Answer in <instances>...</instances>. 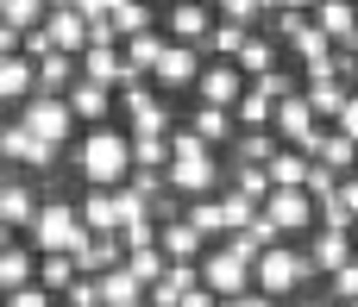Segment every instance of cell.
I'll list each match as a JSON object with an SVG mask.
<instances>
[{
  "mask_svg": "<svg viewBox=\"0 0 358 307\" xmlns=\"http://www.w3.org/2000/svg\"><path fill=\"white\" fill-rule=\"evenodd\" d=\"M308 19L334 38V50H358V0H315Z\"/></svg>",
  "mask_w": 358,
  "mask_h": 307,
  "instance_id": "8fae6325",
  "label": "cell"
},
{
  "mask_svg": "<svg viewBox=\"0 0 358 307\" xmlns=\"http://www.w3.org/2000/svg\"><path fill=\"white\" fill-rule=\"evenodd\" d=\"M0 163H6V151H0Z\"/></svg>",
  "mask_w": 358,
  "mask_h": 307,
  "instance_id": "db71d44e",
  "label": "cell"
},
{
  "mask_svg": "<svg viewBox=\"0 0 358 307\" xmlns=\"http://www.w3.org/2000/svg\"><path fill=\"white\" fill-rule=\"evenodd\" d=\"M164 31H170V44H201V38L214 31V13H208L201 0H176V6L164 13Z\"/></svg>",
  "mask_w": 358,
  "mask_h": 307,
  "instance_id": "5bb4252c",
  "label": "cell"
},
{
  "mask_svg": "<svg viewBox=\"0 0 358 307\" xmlns=\"http://www.w3.org/2000/svg\"><path fill=\"white\" fill-rule=\"evenodd\" d=\"M271 13H277V0H227V6H220V19H233V25H245V31H252L258 19H271Z\"/></svg>",
  "mask_w": 358,
  "mask_h": 307,
  "instance_id": "f35d334b",
  "label": "cell"
},
{
  "mask_svg": "<svg viewBox=\"0 0 358 307\" xmlns=\"http://www.w3.org/2000/svg\"><path fill=\"white\" fill-rule=\"evenodd\" d=\"M220 307H277L264 289H245V295H233V301H220Z\"/></svg>",
  "mask_w": 358,
  "mask_h": 307,
  "instance_id": "bcb514c9",
  "label": "cell"
},
{
  "mask_svg": "<svg viewBox=\"0 0 358 307\" xmlns=\"http://www.w3.org/2000/svg\"><path fill=\"white\" fill-rule=\"evenodd\" d=\"M19 126L31 132V138H44V144H69V132H76V113H69V100L63 94H31L25 107H19Z\"/></svg>",
  "mask_w": 358,
  "mask_h": 307,
  "instance_id": "5b68a950",
  "label": "cell"
},
{
  "mask_svg": "<svg viewBox=\"0 0 358 307\" xmlns=\"http://www.w3.org/2000/svg\"><path fill=\"white\" fill-rule=\"evenodd\" d=\"M76 276H82V270H76V257H69V251H50V257H38V289L63 295V289H69Z\"/></svg>",
  "mask_w": 358,
  "mask_h": 307,
  "instance_id": "d6a6232c",
  "label": "cell"
},
{
  "mask_svg": "<svg viewBox=\"0 0 358 307\" xmlns=\"http://www.w3.org/2000/svg\"><path fill=\"white\" fill-rule=\"evenodd\" d=\"M44 31H50V44H57L63 57H82V50H88V19H82L76 6H50V13H44Z\"/></svg>",
  "mask_w": 358,
  "mask_h": 307,
  "instance_id": "2e32d148",
  "label": "cell"
},
{
  "mask_svg": "<svg viewBox=\"0 0 358 307\" xmlns=\"http://www.w3.org/2000/svg\"><path fill=\"white\" fill-rule=\"evenodd\" d=\"M31 82H38V69L25 57H0V100L6 107H25L31 100Z\"/></svg>",
  "mask_w": 358,
  "mask_h": 307,
  "instance_id": "44dd1931",
  "label": "cell"
},
{
  "mask_svg": "<svg viewBox=\"0 0 358 307\" xmlns=\"http://www.w3.org/2000/svg\"><path fill=\"white\" fill-rule=\"evenodd\" d=\"M57 307H101V283H94V276H76V283L57 295Z\"/></svg>",
  "mask_w": 358,
  "mask_h": 307,
  "instance_id": "60d3db41",
  "label": "cell"
},
{
  "mask_svg": "<svg viewBox=\"0 0 358 307\" xmlns=\"http://www.w3.org/2000/svg\"><path fill=\"white\" fill-rule=\"evenodd\" d=\"M220 201H227V232H239V226L258 220V201H245V195H220Z\"/></svg>",
  "mask_w": 358,
  "mask_h": 307,
  "instance_id": "7bdbcfd3",
  "label": "cell"
},
{
  "mask_svg": "<svg viewBox=\"0 0 358 307\" xmlns=\"http://www.w3.org/2000/svg\"><path fill=\"white\" fill-rule=\"evenodd\" d=\"M76 75L94 82V88H120V50H94V44H88V50L76 57Z\"/></svg>",
  "mask_w": 358,
  "mask_h": 307,
  "instance_id": "cb8c5ba5",
  "label": "cell"
},
{
  "mask_svg": "<svg viewBox=\"0 0 358 307\" xmlns=\"http://www.w3.org/2000/svg\"><path fill=\"white\" fill-rule=\"evenodd\" d=\"M69 257H76V270H82V276H107V270H120V264H126V245H120V232H88Z\"/></svg>",
  "mask_w": 358,
  "mask_h": 307,
  "instance_id": "7c38bea8",
  "label": "cell"
},
{
  "mask_svg": "<svg viewBox=\"0 0 358 307\" xmlns=\"http://www.w3.org/2000/svg\"><path fill=\"white\" fill-rule=\"evenodd\" d=\"M308 163H321V170H334V176H346V170L358 163V144H352V138H340L334 126H321V132L308 138Z\"/></svg>",
  "mask_w": 358,
  "mask_h": 307,
  "instance_id": "e0dca14e",
  "label": "cell"
},
{
  "mask_svg": "<svg viewBox=\"0 0 358 307\" xmlns=\"http://www.w3.org/2000/svg\"><path fill=\"white\" fill-rule=\"evenodd\" d=\"M132 163L138 170H170V138H132Z\"/></svg>",
  "mask_w": 358,
  "mask_h": 307,
  "instance_id": "ab89813d",
  "label": "cell"
},
{
  "mask_svg": "<svg viewBox=\"0 0 358 307\" xmlns=\"http://www.w3.org/2000/svg\"><path fill=\"white\" fill-rule=\"evenodd\" d=\"M271 113H277V100H264V94L245 82V94H239V107H233V132H264Z\"/></svg>",
  "mask_w": 358,
  "mask_h": 307,
  "instance_id": "4316f807",
  "label": "cell"
},
{
  "mask_svg": "<svg viewBox=\"0 0 358 307\" xmlns=\"http://www.w3.org/2000/svg\"><path fill=\"white\" fill-rule=\"evenodd\" d=\"M315 276V264H308V251H296L289 239H277L271 251H258V264H252V283L277 301V295H296L302 283Z\"/></svg>",
  "mask_w": 358,
  "mask_h": 307,
  "instance_id": "277c9868",
  "label": "cell"
},
{
  "mask_svg": "<svg viewBox=\"0 0 358 307\" xmlns=\"http://www.w3.org/2000/svg\"><path fill=\"white\" fill-rule=\"evenodd\" d=\"M264 176H271V188H302V182H308V151H289V144H283V151L264 163Z\"/></svg>",
  "mask_w": 358,
  "mask_h": 307,
  "instance_id": "f1b7e54d",
  "label": "cell"
},
{
  "mask_svg": "<svg viewBox=\"0 0 358 307\" xmlns=\"http://www.w3.org/2000/svg\"><path fill=\"white\" fill-rule=\"evenodd\" d=\"M195 94H201V107H239V94H245V75L233 69V63H208L201 69V82H195Z\"/></svg>",
  "mask_w": 358,
  "mask_h": 307,
  "instance_id": "4fadbf2b",
  "label": "cell"
},
{
  "mask_svg": "<svg viewBox=\"0 0 358 307\" xmlns=\"http://www.w3.org/2000/svg\"><path fill=\"white\" fill-rule=\"evenodd\" d=\"M233 195H245V201H258V207H264V195H271L264 163H233Z\"/></svg>",
  "mask_w": 358,
  "mask_h": 307,
  "instance_id": "e575fe53",
  "label": "cell"
},
{
  "mask_svg": "<svg viewBox=\"0 0 358 307\" xmlns=\"http://www.w3.org/2000/svg\"><path fill=\"white\" fill-rule=\"evenodd\" d=\"M245 38H252V31H245V25H233V19H220V13H214V31H208V38H201V50H208V57H214V63H233V57H239V50H245Z\"/></svg>",
  "mask_w": 358,
  "mask_h": 307,
  "instance_id": "603a6c76",
  "label": "cell"
},
{
  "mask_svg": "<svg viewBox=\"0 0 358 307\" xmlns=\"http://www.w3.org/2000/svg\"><path fill=\"white\" fill-rule=\"evenodd\" d=\"M277 6H289V13H315V0H277Z\"/></svg>",
  "mask_w": 358,
  "mask_h": 307,
  "instance_id": "c3c4849f",
  "label": "cell"
},
{
  "mask_svg": "<svg viewBox=\"0 0 358 307\" xmlns=\"http://www.w3.org/2000/svg\"><path fill=\"white\" fill-rule=\"evenodd\" d=\"M126 270H132V276H138V283L151 289V283H157V276L170 270V257H164L157 245H151V251H126Z\"/></svg>",
  "mask_w": 358,
  "mask_h": 307,
  "instance_id": "74e56055",
  "label": "cell"
},
{
  "mask_svg": "<svg viewBox=\"0 0 358 307\" xmlns=\"http://www.w3.org/2000/svg\"><path fill=\"white\" fill-rule=\"evenodd\" d=\"M126 188H132V195H138V201L151 207L157 195H170V176H164V170H138V163H132V176H126Z\"/></svg>",
  "mask_w": 358,
  "mask_h": 307,
  "instance_id": "8d00e7d4",
  "label": "cell"
},
{
  "mask_svg": "<svg viewBox=\"0 0 358 307\" xmlns=\"http://www.w3.org/2000/svg\"><path fill=\"white\" fill-rule=\"evenodd\" d=\"M82 239H88V226H82L76 201H63V195L38 201V220H31V251H38V257H50V251H76Z\"/></svg>",
  "mask_w": 358,
  "mask_h": 307,
  "instance_id": "3957f363",
  "label": "cell"
},
{
  "mask_svg": "<svg viewBox=\"0 0 358 307\" xmlns=\"http://www.w3.org/2000/svg\"><path fill=\"white\" fill-rule=\"evenodd\" d=\"M283 144H277V132L264 126V132H233V163H271Z\"/></svg>",
  "mask_w": 358,
  "mask_h": 307,
  "instance_id": "1f68e13d",
  "label": "cell"
},
{
  "mask_svg": "<svg viewBox=\"0 0 358 307\" xmlns=\"http://www.w3.org/2000/svg\"><path fill=\"white\" fill-rule=\"evenodd\" d=\"M271 132H277V144H289V151H308V138L321 132V119H315V107H308L302 94H289V100H277V113H271Z\"/></svg>",
  "mask_w": 358,
  "mask_h": 307,
  "instance_id": "30bf717a",
  "label": "cell"
},
{
  "mask_svg": "<svg viewBox=\"0 0 358 307\" xmlns=\"http://www.w3.org/2000/svg\"><path fill=\"white\" fill-rule=\"evenodd\" d=\"M302 100L315 107L321 126H334V113L346 107V88H340V82H315V75H302Z\"/></svg>",
  "mask_w": 358,
  "mask_h": 307,
  "instance_id": "484cf974",
  "label": "cell"
},
{
  "mask_svg": "<svg viewBox=\"0 0 358 307\" xmlns=\"http://www.w3.org/2000/svg\"><path fill=\"white\" fill-rule=\"evenodd\" d=\"M0 220H6L13 232H19V226L31 232V220H38V188H31V182H6V176H0Z\"/></svg>",
  "mask_w": 358,
  "mask_h": 307,
  "instance_id": "ac0fdd59",
  "label": "cell"
},
{
  "mask_svg": "<svg viewBox=\"0 0 358 307\" xmlns=\"http://www.w3.org/2000/svg\"><path fill=\"white\" fill-rule=\"evenodd\" d=\"M176 307H220V295H208V289H189Z\"/></svg>",
  "mask_w": 358,
  "mask_h": 307,
  "instance_id": "7dc6e473",
  "label": "cell"
},
{
  "mask_svg": "<svg viewBox=\"0 0 358 307\" xmlns=\"http://www.w3.org/2000/svg\"><path fill=\"white\" fill-rule=\"evenodd\" d=\"M0 6H6V0H0Z\"/></svg>",
  "mask_w": 358,
  "mask_h": 307,
  "instance_id": "9f6ffc18",
  "label": "cell"
},
{
  "mask_svg": "<svg viewBox=\"0 0 358 307\" xmlns=\"http://www.w3.org/2000/svg\"><path fill=\"white\" fill-rule=\"evenodd\" d=\"M25 283H38V257H31L25 245H6V251H0V289L13 295V289H25Z\"/></svg>",
  "mask_w": 358,
  "mask_h": 307,
  "instance_id": "4dcf8cb0",
  "label": "cell"
},
{
  "mask_svg": "<svg viewBox=\"0 0 358 307\" xmlns=\"http://www.w3.org/2000/svg\"><path fill=\"white\" fill-rule=\"evenodd\" d=\"M189 132L214 151V144H227V138H233V113H227V107H195V113H189Z\"/></svg>",
  "mask_w": 358,
  "mask_h": 307,
  "instance_id": "83f0119b",
  "label": "cell"
},
{
  "mask_svg": "<svg viewBox=\"0 0 358 307\" xmlns=\"http://www.w3.org/2000/svg\"><path fill=\"white\" fill-rule=\"evenodd\" d=\"M170 188L182 195V201H201V195H214V182H220V157L189 132V126H176L170 132Z\"/></svg>",
  "mask_w": 358,
  "mask_h": 307,
  "instance_id": "7a4b0ae2",
  "label": "cell"
},
{
  "mask_svg": "<svg viewBox=\"0 0 358 307\" xmlns=\"http://www.w3.org/2000/svg\"><path fill=\"white\" fill-rule=\"evenodd\" d=\"M264 220L277 226V239L308 232V226H315V201H308V188H271V195H264Z\"/></svg>",
  "mask_w": 358,
  "mask_h": 307,
  "instance_id": "ba28073f",
  "label": "cell"
},
{
  "mask_svg": "<svg viewBox=\"0 0 358 307\" xmlns=\"http://www.w3.org/2000/svg\"><path fill=\"white\" fill-rule=\"evenodd\" d=\"M201 69H208V50H201V44H170V50L157 57L151 82H157L164 94H176V88H195V82H201Z\"/></svg>",
  "mask_w": 358,
  "mask_h": 307,
  "instance_id": "52a82bcc",
  "label": "cell"
},
{
  "mask_svg": "<svg viewBox=\"0 0 358 307\" xmlns=\"http://www.w3.org/2000/svg\"><path fill=\"white\" fill-rule=\"evenodd\" d=\"M157 251H164L170 264H201V257H208V239H201L189 220H164V226H157Z\"/></svg>",
  "mask_w": 358,
  "mask_h": 307,
  "instance_id": "9a60e30c",
  "label": "cell"
},
{
  "mask_svg": "<svg viewBox=\"0 0 358 307\" xmlns=\"http://www.w3.org/2000/svg\"><path fill=\"white\" fill-rule=\"evenodd\" d=\"M233 69L252 82V75H264V69H277V38H264V31H252L245 38V50L233 57Z\"/></svg>",
  "mask_w": 358,
  "mask_h": 307,
  "instance_id": "d4e9b609",
  "label": "cell"
},
{
  "mask_svg": "<svg viewBox=\"0 0 358 307\" xmlns=\"http://www.w3.org/2000/svg\"><path fill=\"white\" fill-rule=\"evenodd\" d=\"M44 13H50V0H6V6H0V25H13V31H38Z\"/></svg>",
  "mask_w": 358,
  "mask_h": 307,
  "instance_id": "836d02e7",
  "label": "cell"
},
{
  "mask_svg": "<svg viewBox=\"0 0 358 307\" xmlns=\"http://www.w3.org/2000/svg\"><path fill=\"white\" fill-rule=\"evenodd\" d=\"M120 245H126V251H151V245H157V220H151V214H126Z\"/></svg>",
  "mask_w": 358,
  "mask_h": 307,
  "instance_id": "d590c367",
  "label": "cell"
},
{
  "mask_svg": "<svg viewBox=\"0 0 358 307\" xmlns=\"http://www.w3.org/2000/svg\"><path fill=\"white\" fill-rule=\"evenodd\" d=\"M63 100H69V113L88 119V126H101V119L113 113V88H94V82H82V75H76V88H69Z\"/></svg>",
  "mask_w": 358,
  "mask_h": 307,
  "instance_id": "d6986e66",
  "label": "cell"
},
{
  "mask_svg": "<svg viewBox=\"0 0 358 307\" xmlns=\"http://www.w3.org/2000/svg\"><path fill=\"white\" fill-rule=\"evenodd\" d=\"M352 257H358V251H352V232H321V239L308 245V264H315V270H327V276H334V270H346Z\"/></svg>",
  "mask_w": 358,
  "mask_h": 307,
  "instance_id": "7402d4cb",
  "label": "cell"
},
{
  "mask_svg": "<svg viewBox=\"0 0 358 307\" xmlns=\"http://www.w3.org/2000/svg\"><path fill=\"white\" fill-rule=\"evenodd\" d=\"M201 289H208V295H220V301H233V295L258 289V283H252V257H239L233 245L208 251V257H201Z\"/></svg>",
  "mask_w": 358,
  "mask_h": 307,
  "instance_id": "8992f818",
  "label": "cell"
},
{
  "mask_svg": "<svg viewBox=\"0 0 358 307\" xmlns=\"http://www.w3.org/2000/svg\"><path fill=\"white\" fill-rule=\"evenodd\" d=\"M0 151H6V163H19V170H31V176H44V170H50V163L63 157L57 144L31 138V132H25L19 119H6V126H0Z\"/></svg>",
  "mask_w": 358,
  "mask_h": 307,
  "instance_id": "9c48e42d",
  "label": "cell"
},
{
  "mask_svg": "<svg viewBox=\"0 0 358 307\" xmlns=\"http://www.w3.org/2000/svg\"><path fill=\"white\" fill-rule=\"evenodd\" d=\"M302 307H334V301H302Z\"/></svg>",
  "mask_w": 358,
  "mask_h": 307,
  "instance_id": "816d5d0a",
  "label": "cell"
},
{
  "mask_svg": "<svg viewBox=\"0 0 358 307\" xmlns=\"http://www.w3.org/2000/svg\"><path fill=\"white\" fill-rule=\"evenodd\" d=\"M6 245H13V226H6V220H0V251H6Z\"/></svg>",
  "mask_w": 358,
  "mask_h": 307,
  "instance_id": "681fc988",
  "label": "cell"
},
{
  "mask_svg": "<svg viewBox=\"0 0 358 307\" xmlns=\"http://www.w3.org/2000/svg\"><path fill=\"white\" fill-rule=\"evenodd\" d=\"M19 57H25V63H44V57H63V50H57V44H50V31L38 25V31H25V44H19Z\"/></svg>",
  "mask_w": 358,
  "mask_h": 307,
  "instance_id": "b9f144b4",
  "label": "cell"
},
{
  "mask_svg": "<svg viewBox=\"0 0 358 307\" xmlns=\"http://www.w3.org/2000/svg\"><path fill=\"white\" fill-rule=\"evenodd\" d=\"M50 6H76V0H50Z\"/></svg>",
  "mask_w": 358,
  "mask_h": 307,
  "instance_id": "f5cc1de1",
  "label": "cell"
},
{
  "mask_svg": "<svg viewBox=\"0 0 358 307\" xmlns=\"http://www.w3.org/2000/svg\"><path fill=\"white\" fill-rule=\"evenodd\" d=\"M101 283V307H145V283L120 264V270H107V276H94Z\"/></svg>",
  "mask_w": 358,
  "mask_h": 307,
  "instance_id": "ffe728a7",
  "label": "cell"
},
{
  "mask_svg": "<svg viewBox=\"0 0 358 307\" xmlns=\"http://www.w3.org/2000/svg\"><path fill=\"white\" fill-rule=\"evenodd\" d=\"M182 220L201 232V239H214V232H227V201L220 195H201V201H182Z\"/></svg>",
  "mask_w": 358,
  "mask_h": 307,
  "instance_id": "f546056e",
  "label": "cell"
},
{
  "mask_svg": "<svg viewBox=\"0 0 358 307\" xmlns=\"http://www.w3.org/2000/svg\"><path fill=\"white\" fill-rule=\"evenodd\" d=\"M334 301H340V307L358 301V257L346 264V270H334Z\"/></svg>",
  "mask_w": 358,
  "mask_h": 307,
  "instance_id": "f6af8a7d",
  "label": "cell"
},
{
  "mask_svg": "<svg viewBox=\"0 0 358 307\" xmlns=\"http://www.w3.org/2000/svg\"><path fill=\"white\" fill-rule=\"evenodd\" d=\"M69 163L82 170V188H120V182L132 176V138L113 132V126H94V132L69 151Z\"/></svg>",
  "mask_w": 358,
  "mask_h": 307,
  "instance_id": "6da1fadb",
  "label": "cell"
},
{
  "mask_svg": "<svg viewBox=\"0 0 358 307\" xmlns=\"http://www.w3.org/2000/svg\"><path fill=\"white\" fill-rule=\"evenodd\" d=\"M201 6H208V13H220V6H227V0H201Z\"/></svg>",
  "mask_w": 358,
  "mask_h": 307,
  "instance_id": "f907efd6",
  "label": "cell"
},
{
  "mask_svg": "<svg viewBox=\"0 0 358 307\" xmlns=\"http://www.w3.org/2000/svg\"><path fill=\"white\" fill-rule=\"evenodd\" d=\"M0 113H6V100H0Z\"/></svg>",
  "mask_w": 358,
  "mask_h": 307,
  "instance_id": "11a10c76",
  "label": "cell"
},
{
  "mask_svg": "<svg viewBox=\"0 0 358 307\" xmlns=\"http://www.w3.org/2000/svg\"><path fill=\"white\" fill-rule=\"evenodd\" d=\"M6 307H57V295H50V289H38V283H25V289H13V295H6Z\"/></svg>",
  "mask_w": 358,
  "mask_h": 307,
  "instance_id": "ee69618b",
  "label": "cell"
}]
</instances>
